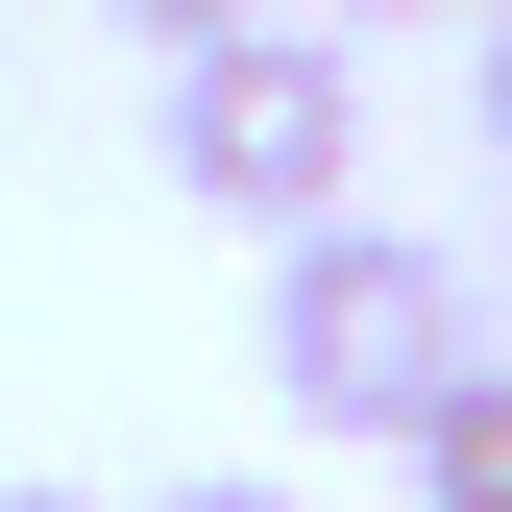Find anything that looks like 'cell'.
I'll return each mask as SVG.
<instances>
[{
    "mask_svg": "<svg viewBox=\"0 0 512 512\" xmlns=\"http://www.w3.org/2000/svg\"><path fill=\"white\" fill-rule=\"evenodd\" d=\"M391 464H415V512H512V342H488L464 391H439V415L391 439Z\"/></svg>",
    "mask_w": 512,
    "mask_h": 512,
    "instance_id": "cell-3",
    "label": "cell"
},
{
    "mask_svg": "<svg viewBox=\"0 0 512 512\" xmlns=\"http://www.w3.org/2000/svg\"><path fill=\"white\" fill-rule=\"evenodd\" d=\"M488 147H512V0H488Z\"/></svg>",
    "mask_w": 512,
    "mask_h": 512,
    "instance_id": "cell-7",
    "label": "cell"
},
{
    "mask_svg": "<svg viewBox=\"0 0 512 512\" xmlns=\"http://www.w3.org/2000/svg\"><path fill=\"white\" fill-rule=\"evenodd\" d=\"M122 25H147V49H220V25H269V0H122Z\"/></svg>",
    "mask_w": 512,
    "mask_h": 512,
    "instance_id": "cell-4",
    "label": "cell"
},
{
    "mask_svg": "<svg viewBox=\"0 0 512 512\" xmlns=\"http://www.w3.org/2000/svg\"><path fill=\"white\" fill-rule=\"evenodd\" d=\"M171 512H293V488H269V464H220V488H171Z\"/></svg>",
    "mask_w": 512,
    "mask_h": 512,
    "instance_id": "cell-5",
    "label": "cell"
},
{
    "mask_svg": "<svg viewBox=\"0 0 512 512\" xmlns=\"http://www.w3.org/2000/svg\"><path fill=\"white\" fill-rule=\"evenodd\" d=\"M147 147H171V196H196V220H244V244H317V220H342V171H366V49L269 0V25L171 49Z\"/></svg>",
    "mask_w": 512,
    "mask_h": 512,
    "instance_id": "cell-1",
    "label": "cell"
},
{
    "mask_svg": "<svg viewBox=\"0 0 512 512\" xmlns=\"http://www.w3.org/2000/svg\"><path fill=\"white\" fill-rule=\"evenodd\" d=\"M0 512H74V488H0Z\"/></svg>",
    "mask_w": 512,
    "mask_h": 512,
    "instance_id": "cell-8",
    "label": "cell"
},
{
    "mask_svg": "<svg viewBox=\"0 0 512 512\" xmlns=\"http://www.w3.org/2000/svg\"><path fill=\"white\" fill-rule=\"evenodd\" d=\"M293 25H342V49H366V25H415V0H293Z\"/></svg>",
    "mask_w": 512,
    "mask_h": 512,
    "instance_id": "cell-6",
    "label": "cell"
},
{
    "mask_svg": "<svg viewBox=\"0 0 512 512\" xmlns=\"http://www.w3.org/2000/svg\"><path fill=\"white\" fill-rule=\"evenodd\" d=\"M464 366H488V317H464V269H439L415 220H317V244H269V391H293L317 439H415Z\"/></svg>",
    "mask_w": 512,
    "mask_h": 512,
    "instance_id": "cell-2",
    "label": "cell"
}]
</instances>
